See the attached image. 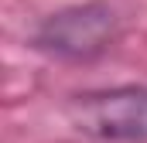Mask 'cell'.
Returning a JSON list of instances; mask_svg holds the SVG:
<instances>
[{
    "instance_id": "1",
    "label": "cell",
    "mask_w": 147,
    "mask_h": 143,
    "mask_svg": "<svg viewBox=\"0 0 147 143\" xmlns=\"http://www.w3.org/2000/svg\"><path fill=\"white\" fill-rule=\"evenodd\" d=\"M120 37V17L110 3L89 0L48 14L31 34V48L62 61H92Z\"/></svg>"
},
{
    "instance_id": "2",
    "label": "cell",
    "mask_w": 147,
    "mask_h": 143,
    "mask_svg": "<svg viewBox=\"0 0 147 143\" xmlns=\"http://www.w3.org/2000/svg\"><path fill=\"white\" fill-rule=\"evenodd\" d=\"M65 116L82 136L99 143H147V85H113L79 92Z\"/></svg>"
}]
</instances>
